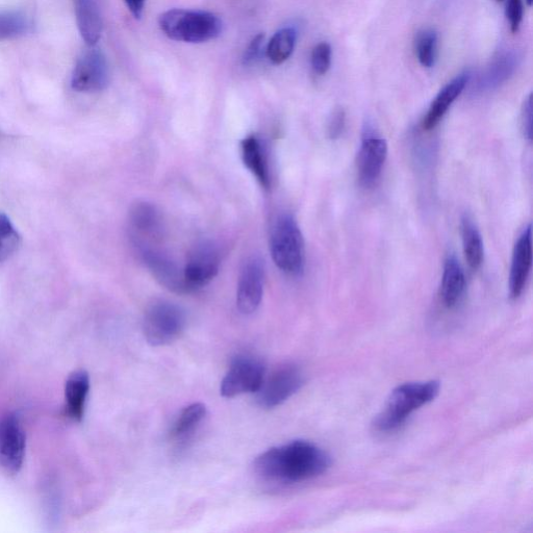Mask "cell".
Masks as SVG:
<instances>
[{
    "instance_id": "cell-1",
    "label": "cell",
    "mask_w": 533,
    "mask_h": 533,
    "mask_svg": "<svg viewBox=\"0 0 533 533\" xmlns=\"http://www.w3.org/2000/svg\"><path fill=\"white\" fill-rule=\"evenodd\" d=\"M331 466V456L307 441L271 448L258 456L253 465L261 479L274 485L299 484L321 476Z\"/></svg>"
},
{
    "instance_id": "cell-2",
    "label": "cell",
    "mask_w": 533,
    "mask_h": 533,
    "mask_svg": "<svg viewBox=\"0 0 533 533\" xmlns=\"http://www.w3.org/2000/svg\"><path fill=\"white\" fill-rule=\"evenodd\" d=\"M437 380L409 383L397 387L390 395L385 408L374 420L373 427L379 434L394 433L422 406L434 401L440 393Z\"/></svg>"
},
{
    "instance_id": "cell-3",
    "label": "cell",
    "mask_w": 533,
    "mask_h": 533,
    "mask_svg": "<svg viewBox=\"0 0 533 533\" xmlns=\"http://www.w3.org/2000/svg\"><path fill=\"white\" fill-rule=\"evenodd\" d=\"M159 27L170 40L199 44L217 39L223 23L211 12L172 9L160 15Z\"/></svg>"
},
{
    "instance_id": "cell-4",
    "label": "cell",
    "mask_w": 533,
    "mask_h": 533,
    "mask_svg": "<svg viewBox=\"0 0 533 533\" xmlns=\"http://www.w3.org/2000/svg\"><path fill=\"white\" fill-rule=\"evenodd\" d=\"M270 249L278 269L293 276L303 272L306 265V249L294 217L283 215L277 218L271 234Z\"/></svg>"
},
{
    "instance_id": "cell-5",
    "label": "cell",
    "mask_w": 533,
    "mask_h": 533,
    "mask_svg": "<svg viewBox=\"0 0 533 533\" xmlns=\"http://www.w3.org/2000/svg\"><path fill=\"white\" fill-rule=\"evenodd\" d=\"M185 312L169 301H157L148 308L144 319V335L155 347L170 345L183 335L186 328Z\"/></svg>"
},
{
    "instance_id": "cell-6",
    "label": "cell",
    "mask_w": 533,
    "mask_h": 533,
    "mask_svg": "<svg viewBox=\"0 0 533 533\" xmlns=\"http://www.w3.org/2000/svg\"><path fill=\"white\" fill-rule=\"evenodd\" d=\"M304 385V375L295 365L277 367L269 376L265 375L259 389L258 402L263 409L272 410L295 395Z\"/></svg>"
},
{
    "instance_id": "cell-7",
    "label": "cell",
    "mask_w": 533,
    "mask_h": 533,
    "mask_svg": "<svg viewBox=\"0 0 533 533\" xmlns=\"http://www.w3.org/2000/svg\"><path fill=\"white\" fill-rule=\"evenodd\" d=\"M266 369L258 359L241 355L235 359L224 376L220 392L225 398L257 393L263 384Z\"/></svg>"
},
{
    "instance_id": "cell-8",
    "label": "cell",
    "mask_w": 533,
    "mask_h": 533,
    "mask_svg": "<svg viewBox=\"0 0 533 533\" xmlns=\"http://www.w3.org/2000/svg\"><path fill=\"white\" fill-rule=\"evenodd\" d=\"M110 81L107 59L97 48H91L80 57L74 67L71 87L78 92L93 93L103 91Z\"/></svg>"
},
{
    "instance_id": "cell-9",
    "label": "cell",
    "mask_w": 533,
    "mask_h": 533,
    "mask_svg": "<svg viewBox=\"0 0 533 533\" xmlns=\"http://www.w3.org/2000/svg\"><path fill=\"white\" fill-rule=\"evenodd\" d=\"M25 435L14 415L0 419V469L10 475L17 474L24 461Z\"/></svg>"
},
{
    "instance_id": "cell-10",
    "label": "cell",
    "mask_w": 533,
    "mask_h": 533,
    "mask_svg": "<svg viewBox=\"0 0 533 533\" xmlns=\"http://www.w3.org/2000/svg\"><path fill=\"white\" fill-rule=\"evenodd\" d=\"M220 259L215 246L203 242L192 251L184 269L188 293L210 284L219 271Z\"/></svg>"
},
{
    "instance_id": "cell-11",
    "label": "cell",
    "mask_w": 533,
    "mask_h": 533,
    "mask_svg": "<svg viewBox=\"0 0 533 533\" xmlns=\"http://www.w3.org/2000/svg\"><path fill=\"white\" fill-rule=\"evenodd\" d=\"M138 249L144 264L163 287L174 293H188L184 270L182 271L165 252L154 245Z\"/></svg>"
},
{
    "instance_id": "cell-12",
    "label": "cell",
    "mask_w": 533,
    "mask_h": 533,
    "mask_svg": "<svg viewBox=\"0 0 533 533\" xmlns=\"http://www.w3.org/2000/svg\"><path fill=\"white\" fill-rule=\"evenodd\" d=\"M264 268L259 259L247 262L240 275L237 291V307L244 315L255 313L264 293Z\"/></svg>"
},
{
    "instance_id": "cell-13",
    "label": "cell",
    "mask_w": 533,
    "mask_h": 533,
    "mask_svg": "<svg viewBox=\"0 0 533 533\" xmlns=\"http://www.w3.org/2000/svg\"><path fill=\"white\" fill-rule=\"evenodd\" d=\"M388 157V143L385 139L367 135L362 143L358 157L360 184L365 188L373 187L382 174Z\"/></svg>"
},
{
    "instance_id": "cell-14",
    "label": "cell",
    "mask_w": 533,
    "mask_h": 533,
    "mask_svg": "<svg viewBox=\"0 0 533 533\" xmlns=\"http://www.w3.org/2000/svg\"><path fill=\"white\" fill-rule=\"evenodd\" d=\"M130 224L136 247L152 245L163 233L162 217L148 202L136 203L130 212Z\"/></svg>"
},
{
    "instance_id": "cell-15",
    "label": "cell",
    "mask_w": 533,
    "mask_h": 533,
    "mask_svg": "<svg viewBox=\"0 0 533 533\" xmlns=\"http://www.w3.org/2000/svg\"><path fill=\"white\" fill-rule=\"evenodd\" d=\"M532 267V228L528 225L519 237L513 252L510 293L513 299H518L527 284Z\"/></svg>"
},
{
    "instance_id": "cell-16",
    "label": "cell",
    "mask_w": 533,
    "mask_h": 533,
    "mask_svg": "<svg viewBox=\"0 0 533 533\" xmlns=\"http://www.w3.org/2000/svg\"><path fill=\"white\" fill-rule=\"evenodd\" d=\"M469 80L470 73H462L439 92L423 119L422 128L424 131H431L436 128L454 101L463 93Z\"/></svg>"
},
{
    "instance_id": "cell-17",
    "label": "cell",
    "mask_w": 533,
    "mask_h": 533,
    "mask_svg": "<svg viewBox=\"0 0 533 533\" xmlns=\"http://www.w3.org/2000/svg\"><path fill=\"white\" fill-rule=\"evenodd\" d=\"M241 154L245 167L268 190L271 185L270 171L266 150L260 138L255 135L246 137L241 142Z\"/></svg>"
},
{
    "instance_id": "cell-18",
    "label": "cell",
    "mask_w": 533,
    "mask_h": 533,
    "mask_svg": "<svg viewBox=\"0 0 533 533\" xmlns=\"http://www.w3.org/2000/svg\"><path fill=\"white\" fill-rule=\"evenodd\" d=\"M466 289V275L460 262L454 257L445 261L440 296L444 306L452 309L458 306Z\"/></svg>"
},
{
    "instance_id": "cell-19",
    "label": "cell",
    "mask_w": 533,
    "mask_h": 533,
    "mask_svg": "<svg viewBox=\"0 0 533 533\" xmlns=\"http://www.w3.org/2000/svg\"><path fill=\"white\" fill-rule=\"evenodd\" d=\"M76 22L84 41L94 46L103 34V20L95 0H73Z\"/></svg>"
},
{
    "instance_id": "cell-20",
    "label": "cell",
    "mask_w": 533,
    "mask_h": 533,
    "mask_svg": "<svg viewBox=\"0 0 533 533\" xmlns=\"http://www.w3.org/2000/svg\"><path fill=\"white\" fill-rule=\"evenodd\" d=\"M89 390L90 378L87 372L76 371L67 379L65 386L66 410L73 420H82Z\"/></svg>"
},
{
    "instance_id": "cell-21",
    "label": "cell",
    "mask_w": 533,
    "mask_h": 533,
    "mask_svg": "<svg viewBox=\"0 0 533 533\" xmlns=\"http://www.w3.org/2000/svg\"><path fill=\"white\" fill-rule=\"evenodd\" d=\"M461 228L466 261L472 270H478L485 260L484 241L469 217L463 218Z\"/></svg>"
},
{
    "instance_id": "cell-22",
    "label": "cell",
    "mask_w": 533,
    "mask_h": 533,
    "mask_svg": "<svg viewBox=\"0 0 533 533\" xmlns=\"http://www.w3.org/2000/svg\"><path fill=\"white\" fill-rule=\"evenodd\" d=\"M207 417L205 404L193 403L182 411L174 422L170 436L174 441L186 440Z\"/></svg>"
},
{
    "instance_id": "cell-23",
    "label": "cell",
    "mask_w": 533,
    "mask_h": 533,
    "mask_svg": "<svg viewBox=\"0 0 533 533\" xmlns=\"http://www.w3.org/2000/svg\"><path fill=\"white\" fill-rule=\"evenodd\" d=\"M297 41V32L293 28H283L277 31L270 39L266 56L273 65H282L294 53Z\"/></svg>"
},
{
    "instance_id": "cell-24",
    "label": "cell",
    "mask_w": 533,
    "mask_h": 533,
    "mask_svg": "<svg viewBox=\"0 0 533 533\" xmlns=\"http://www.w3.org/2000/svg\"><path fill=\"white\" fill-rule=\"evenodd\" d=\"M31 19L20 11L0 12V41L23 37L31 32Z\"/></svg>"
},
{
    "instance_id": "cell-25",
    "label": "cell",
    "mask_w": 533,
    "mask_h": 533,
    "mask_svg": "<svg viewBox=\"0 0 533 533\" xmlns=\"http://www.w3.org/2000/svg\"><path fill=\"white\" fill-rule=\"evenodd\" d=\"M416 55L425 68L434 67L438 54V34L434 30H424L417 35Z\"/></svg>"
},
{
    "instance_id": "cell-26",
    "label": "cell",
    "mask_w": 533,
    "mask_h": 533,
    "mask_svg": "<svg viewBox=\"0 0 533 533\" xmlns=\"http://www.w3.org/2000/svg\"><path fill=\"white\" fill-rule=\"evenodd\" d=\"M20 243L21 237L10 218L0 214V263L10 259L18 250Z\"/></svg>"
},
{
    "instance_id": "cell-27",
    "label": "cell",
    "mask_w": 533,
    "mask_h": 533,
    "mask_svg": "<svg viewBox=\"0 0 533 533\" xmlns=\"http://www.w3.org/2000/svg\"><path fill=\"white\" fill-rule=\"evenodd\" d=\"M516 57L506 54L500 56L488 71L482 82L484 88H493L501 85L502 82L510 78V74L516 67Z\"/></svg>"
},
{
    "instance_id": "cell-28",
    "label": "cell",
    "mask_w": 533,
    "mask_h": 533,
    "mask_svg": "<svg viewBox=\"0 0 533 533\" xmlns=\"http://www.w3.org/2000/svg\"><path fill=\"white\" fill-rule=\"evenodd\" d=\"M332 46L326 42L317 44L312 52L311 63L317 75H325L332 66Z\"/></svg>"
},
{
    "instance_id": "cell-29",
    "label": "cell",
    "mask_w": 533,
    "mask_h": 533,
    "mask_svg": "<svg viewBox=\"0 0 533 533\" xmlns=\"http://www.w3.org/2000/svg\"><path fill=\"white\" fill-rule=\"evenodd\" d=\"M524 5L523 0H507L506 17L509 20L513 34H516L523 20Z\"/></svg>"
},
{
    "instance_id": "cell-30",
    "label": "cell",
    "mask_w": 533,
    "mask_h": 533,
    "mask_svg": "<svg viewBox=\"0 0 533 533\" xmlns=\"http://www.w3.org/2000/svg\"><path fill=\"white\" fill-rule=\"evenodd\" d=\"M265 42V35L259 34L255 38H253L247 48L245 49L242 63L244 66H249L253 63H255L257 60H259L262 49Z\"/></svg>"
},
{
    "instance_id": "cell-31",
    "label": "cell",
    "mask_w": 533,
    "mask_h": 533,
    "mask_svg": "<svg viewBox=\"0 0 533 533\" xmlns=\"http://www.w3.org/2000/svg\"><path fill=\"white\" fill-rule=\"evenodd\" d=\"M521 125L524 137L532 140V95L530 94L524 101L521 114Z\"/></svg>"
},
{
    "instance_id": "cell-32",
    "label": "cell",
    "mask_w": 533,
    "mask_h": 533,
    "mask_svg": "<svg viewBox=\"0 0 533 533\" xmlns=\"http://www.w3.org/2000/svg\"><path fill=\"white\" fill-rule=\"evenodd\" d=\"M345 129V113L343 110H337L328 124L329 138L336 140L341 137Z\"/></svg>"
},
{
    "instance_id": "cell-33",
    "label": "cell",
    "mask_w": 533,
    "mask_h": 533,
    "mask_svg": "<svg viewBox=\"0 0 533 533\" xmlns=\"http://www.w3.org/2000/svg\"><path fill=\"white\" fill-rule=\"evenodd\" d=\"M123 2L135 19L139 20L142 18L145 0H123Z\"/></svg>"
},
{
    "instance_id": "cell-34",
    "label": "cell",
    "mask_w": 533,
    "mask_h": 533,
    "mask_svg": "<svg viewBox=\"0 0 533 533\" xmlns=\"http://www.w3.org/2000/svg\"><path fill=\"white\" fill-rule=\"evenodd\" d=\"M498 2H502V0H498Z\"/></svg>"
}]
</instances>
